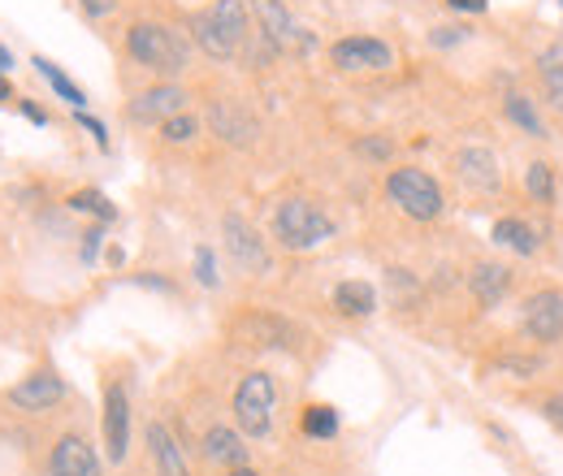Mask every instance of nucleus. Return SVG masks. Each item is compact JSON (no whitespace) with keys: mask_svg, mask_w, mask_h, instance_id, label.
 <instances>
[{"mask_svg":"<svg viewBox=\"0 0 563 476\" xmlns=\"http://www.w3.org/2000/svg\"><path fill=\"white\" fill-rule=\"evenodd\" d=\"M252 35V9L247 0H212L191 18V40L212 62H234Z\"/></svg>","mask_w":563,"mask_h":476,"instance_id":"1","label":"nucleus"},{"mask_svg":"<svg viewBox=\"0 0 563 476\" xmlns=\"http://www.w3.org/2000/svg\"><path fill=\"white\" fill-rule=\"evenodd\" d=\"M274 239L286 252H312L321 247L325 239H334V221L330 212L317 204V200H303V196H290L274 208Z\"/></svg>","mask_w":563,"mask_h":476,"instance_id":"2","label":"nucleus"},{"mask_svg":"<svg viewBox=\"0 0 563 476\" xmlns=\"http://www.w3.org/2000/svg\"><path fill=\"white\" fill-rule=\"evenodd\" d=\"M126 53L135 66L152 69L161 78H174L187 69V40L165 22H135L126 31Z\"/></svg>","mask_w":563,"mask_h":476,"instance_id":"3","label":"nucleus"},{"mask_svg":"<svg viewBox=\"0 0 563 476\" xmlns=\"http://www.w3.org/2000/svg\"><path fill=\"white\" fill-rule=\"evenodd\" d=\"M386 196H390V204L399 208L404 217H412V221H438L442 208H446L438 178L417 169V165L390 169V174H386Z\"/></svg>","mask_w":563,"mask_h":476,"instance_id":"4","label":"nucleus"},{"mask_svg":"<svg viewBox=\"0 0 563 476\" xmlns=\"http://www.w3.org/2000/svg\"><path fill=\"white\" fill-rule=\"evenodd\" d=\"M274 408H278V386H274V377H269L265 368L247 373V377L239 381V390H234V424H239V433H247V438H269V429H274Z\"/></svg>","mask_w":563,"mask_h":476,"instance_id":"5","label":"nucleus"},{"mask_svg":"<svg viewBox=\"0 0 563 476\" xmlns=\"http://www.w3.org/2000/svg\"><path fill=\"white\" fill-rule=\"evenodd\" d=\"M247 9H252V18H256L261 40H265L274 53H312V48H317L312 31H303V26L295 22V13L286 9V0H247Z\"/></svg>","mask_w":563,"mask_h":476,"instance_id":"6","label":"nucleus"},{"mask_svg":"<svg viewBox=\"0 0 563 476\" xmlns=\"http://www.w3.org/2000/svg\"><path fill=\"white\" fill-rule=\"evenodd\" d=\"M221 239H225V252H230V261H234V265H239L243 273L261 277V273L274 269L269 243L261 239V230H256L247 217H239V212H225V217H221Z\"/></svg>","mask_w":563,"mask_h":476,"instance_id":"7","label":"nucleus"},{"mask_svg":"<svg viewBox=\"0 0 563 476\" xmlns=\"http://www.w3.org/2000/svg\"><path fill=\"white\" fill-rule=\"evenodd\" d=\"M330 62L343 74H382L395 66V48L373 35H343L330 44Z\"/></svg>","mask_w":563,"mask_h":476,"instance_id":"8","label":"nucleus"},{"mask_svg":"<svg viewBox=\"0 0 563 476\" xmlns=\"http://www.w3.org/2000/svg\"><path fill=\"white\" fill-rule=\"evenodd\" d=\"M234 339L256 346V351H290L295 346V325L278 317V312H265V308H247L239 321H234Z\"/></svg>","mask_w":563,"mask_h":476,"instance_id":"9","label":"nucleus"},{"mask_svg":"<svg viewBox=\"0 0 563 476\" xmlns=\"http://www.w3.org/2000/svg\"><path fill=\"white\" fill-rule=\"evenodd\" d=\"M520 325L525 334L542 346H555L563 339V290L560 286H547V290H533L525 299V312H520Z\"/></svg>","mask_w":563,"mask_h":476,"instance_id":"10","label":"nucleus"},{"mask_svg":"<svg viewBox=\"0 0 563 476\" xmlns=\"http://www.w3.org/2000/svg\"><path fill=\"white\" fill-rule=\"evenodd\" d=\"M187 109V91L178 87V82H156V87H147L140 91L135 100H131V122H140V126H161L165 118H174V113H183Z\"/></svg>","mask_w":563,"mask_h":476,"instance_id":"11","label":"nucleus"},{"mask_svg":"<svg viewBox=\"0 0 563 476\" xmlns=\"http://www.w3.org/2000/svg\"><path fill=\"white\" fill-rule=\"evenodd\" d=\"M126 446H131V399L118 381H109L104 386V451L113 464H122Z\"/></svg>","mask_w":563,"mask_h":476,"instance_id":"12","label":"nucleus"},{"mask_svg":"<svg viewBox=\"0 0 563 476\" xmlns=\"http://www.w3.org/2000/svg\"><path fill=\"white\" fill-rule=\"evenodd\" d=\"M13 408L18 411H48L66 399V377H57L53 368H40L31 377H22L13 390H9Z\"/></svg>","mask_w":563,"mask_h":476,"instance_id":"13","label":"nucleus"},{"mask_svg":"<svg viewBox=\"0 0 563 476\" xmlns=\"http://www.w3.org/2000/svg\"><path fill=\"white\" fill-rule=\"evenodd\" d=\"M48 473L53 476H100V460H96V446L82 438V433H66L53 455H48Z\"/></svg>","mask_w":563,"mask_h":476,"instance_id":"14","label":"nucleus"},{"mask_svg":"<svg viewBox=\"0 0 563 476\" xmlns=\"http://www.w3.org/2000/svg\"><path fill=\"white\" fill-rule=\"evenodd\" d=\"M209 126H212V135L234 143V147H247V143L256 139V118H252L243 104H234V100H217V104H212Z\"/></svg>","mask_w":563,"mask_h":476,"instance_id":"15","label":"nucleus"},{"mask_svg":"<svg viewBox=\"0 0 563 476\" xmlns=\"http://www.w3.org/2000/svg\"><path fill=\"white\" fill-rule=\"evenodd\" d=\"M455 169H460V178L468 182V187H477L482 196H490L498 191V160H494L490 147H464L460 156H455Z\"/></svg>","mask_w":563,"mask_h":476,"instance_id":"16","label":"nucleus"},{"mask_svg":"<svg viewBox=\"0 0 563 476\" xmlns=\"http://www.w3.org/2000/svg\"><path fill=\"white\" fill-rule=\"evenodd\" d=\"M147 451H152L156 473L161 476H191L187 473V455H183L178 438L169 433V424H161V420H152V424H147Z\"/></svg>","mask_w":563,"mask_h":476,"instance_id":"17","label":"nucleus"},{"mask_svg":"<svg viewBox=\"0 0 563 476\" xmlns=\"http://www.w3.org/2000/svg\"><path fill=\"white\" fill-rule=\"evenodd\" d=\"M468 290L477 295V303L498 308L507 299V290H511V269L498 265V261H482V265H473V273H468Z\"/></svg>","mask_w":563,"mask_h":476,"instance_id":"18","label":"nucleus"},{"mask_svg":"<svg viewBox=\"0 0 563 476\" xmlns=\"http://www.w3.org/2000/svg\"><path fill=\"white\" fill-rule=\"evenodd\" d=\"M330 303H334V312L360 321V317H373V312H377V290H373V281H364V277H347V281L334 286Z\"/></svg>","mask_w":563,"mask_h":476,"instance_id":"19","label":"nucleus"},{"mask_svg":"<svg viewBox=\"0 0 563 476\" xmlns=\"http://www.w3.org/2000/svg\"><path fill=\"white\" fill-rule=\"evenodd\" d=\"M490 239L498 243V247L516 252V256H538V247H542L538 230H533L529 221H520V217H498L490 230Z\"/></svg>","mask_w":563,"mask_h":476,"instance_id":"20","label":"nucleus"},{"mask_svg":"<svg viewBox=\"0 0 563 476\" xmlns=\"http://www.w3.org/2000/svg\"><path fill=\"white\" fill-rule=\"evenodd\" d=\"M205 455H209L212 464H221V468H243L247 464L243 438L234 429H225V424H212L209 433H205Z\"/></svg>","mask_w":563,"mask_h":476,"instance_id":"21","label":"nucleus"},{"mask_svg":"<svg viewBox=\"0 0 563 476\" xmlns=\"http://www.w3.org/2000/svg\"><path fill=\"white\" fill-rule=\"evenodd\" d=\"M503 118H507L516 131H525L529 139H547V122H542L538 104H533L525 91H507V96H503Z\"/></svg>","mask_w":563,"mask_h":476,"instance_id":"22","label":"nucleus"},{"mask_svg":"<svg viewBox=\"0 0 563 476\" xmlns=\"http://www.w3.org/2000/svg\"><path fill=\"white\" fill-rule=\"evenodd\" d=\"M31 66H35V74L48 82V91L57 96V100H66L70 109H87V91L74 82L66 69L57 66V62H48V57H31Z\"/></svg>","mask_w":563,"mask_h":476,"instance_id":"23","label":"nucleus"},{"mask_svg":"<svg viewBox=\"0 0 563 476\" xmlns=\"http://www.w3.org/2000/svg\"><path fill=\"white\" fill-rule=\"evenodd\" d=\"M538 78L547 87V100L563 109V44H551L547 53H538Z\"/></svg>","mask_w":563,"mask_h":476,"instance_id":"24","label":"nucleus"},{"mask_svg":"<svg viewBox=\"0 0 563 476\" xmlns=\"http://www.w3.org/2000/svg\"><path fill=\"white\" fill-rule=\"evenodd\" d=\"M525 191H529V200L542 208L555 204V165L551 160H533L529 169H525Z\"/></svg>","mask_w":563,"mask_h":476,"instance_id":"25","label":"nucleus"},{"mask_svg":"<svg viewBox=\"0 0 563 476\" xmlns=\"http://www.w3.org/2000/svg\"><path fill=\"white\" fill-rule=\"evenodd\" d=\"M299 429L308 438H334L339 433V411L330 408V403H312V408H303V416H299Z\"/></svg>","mask_w":563,"mask_h":476,"instance_id":"26","label":"nucleus"},{"mask_svg":"<svg viewBox=\"0 0 563 476\" xmlns=\"http://www.w3.org/2000/svg\"><path fill=\"white\" fill-rule=\"evenodd\" d=\"M70 208L74 212H87V217H96L100 225H109V221H118V204L104 196V191H74L70 196Z\"/></svg>","mask_w":563,"mask_h":476,"instance_id":"27","label":"nucleus"},{"mask_svg":"<svg viewBox=\"0 0 563 476\" xmlns=\"http://www.w3.org/2000/svg\"><path fill=\"white\" fill-rule=\"evenodd\" d=\"M156 131H161V139H165V143H191V139L200 135V118L183 109V113H174V118H165V122H161Z\"/></svg>","mask_w":563,"mask_h":476,"instance_id":"28","label":"nucleus"},{"mask_svg":"<svg viewBox=\"0 0 563 476\" xmlns=\"http://www.w3.org/2000/svg\"><path fill=\"white\" fill-rule=\"evenodd\" d=\"M355 152H360L364 160H377V165H386V160H395V139L360 135V139H355Z\"/></svg>","mask_w":563,"mask_h":476,"instance_id":"29","label":"nucleus"},{"mask_svg":"<svg viewBox=\"0 0 563 476\" xmlns=\"http://www.w3.org/2000/svg\"><path fill=\"white\" fill-rule=\"evenodd\" d=\"M196 281H200L205 290H217V286H221V273H217L212 247H196Z\"/></svg>","mask_w":563,"mask_h":476,"instance_id":"30","label":"nucleus"},{"mask_svg":"<svg viewBox=\"0 0 563 476\" xmlns=\"http://www.w3.org/2000/svg\"><path fill=\"white\" fill-rule=\"evenodd\" d=\"M74 122H78V126H82L87 135L96 139V147H100V152H109V126H104L100 118H91L87 109H74Z\"/></svg>","mask_w":563,"mask_h":476,"instance_id":"31","label":"nucleus"},{"mask_svg":"<svg viewBox=\"0 0 563 476\" xmlns=\"http://www.w3.org/2000/svg\"><path fill=\"white\" fill-rule=\"evenodd\" d=\"M100 247H104V225L96 221L91 230H82V247H78V256H82V265H96V256H100Z\"/></svg>","mask_w":563,"mask_h":476,"instance_id":"32","label":"nucleus"},{"mask_svg":"<svg viewBox=\"0 0 563 476\" xmlns=\"http://www.w3.org/2000/svg\"><path fill=\"white\" fill-rule=\"evenodd\" d=\"M464 40H468V26H433L429 31L433 48H451V44H464Z\"/></svg>","mask_w":563,"mask_h":476,"instance_id":"33","label":"nucleus"},{"mask_svg":"<svg viewBox=\"0 0 563 476\" xmlns=\"http://www.w3.org/2000/svg\"><path fill=\"white\" fill-rule=\"evenodd\" d=\"M78 9H82L87 18H109V13L118 9V0H78Z\"/></svg>","mask_w":563,"mask_h":476,"instance_id":"34","label":"nucleus"},{"mask_svg":"<svg viewBox=\"0 0 563 476\" xmlns=\"http://www.w3.org/2000/svg\"><path fill=\"white\" fill-rule=\"evenodd\" d=\"M18 109H22V118H26V122H35V126H48V113H44L35 100H22Z\"/></svg>","mask_w":563,"mask_h":476,"instance_id":"35","label":"nucleus"},{"mask_svg":"<svg viewBox=\"0 0 563 476\" xmlns=\"http://www.w3.org/2000/svg\"><path fill=\"white\" fill-rule=\"evenodd\" d=\"M451 9H460V13H486L490 9V0H446Z\"/></svg>","mask_w":563,"mask_h":476,"instance_id":"36","label":"nucleus"},{"mask_svg":"<svg viewBox=\"0 0 563 476\" xmlns=\"http://www.w3.org/2000/svg\"><path fill=\"white\" fill-rule=\"evenodd\" d=\"M542 411H547V420H555V424L563 429V399H547Z\"/></svg>","mask_w":563,"mask_h":476,"instance_id":"37","label":"nucleus"},{"mask_svg":"<svg viewBox=\"0 0 563 476\" xmlns=\"http://www.w3.org/2000/svg\"><path fill=\"white\" fill-rule=\"evenodd\" d=\"M13 100V82H9V74H0V104H9Z\"/></svg>","mask_w":563,"mask_h":476,"instance_id":"38","label":"nucleus"},{"mask_svg":"<svg viewBox=\"0 0 563 476\" xmlns=\"http://www.w3.org/2000/svg\"><path fill=\"white\" fill-rule=\"evenodd\" d=\"M13 66H18V62H13V53H9L4 44H0V74H9Z\"/></svg>","mask_w":563,"mask_h":476,"instance_id":"39","label":"nucleus"},{"mask_svg":"<svg viewBox=\"0 0 563 476\" xmlns=\"http://www.w3.org/2000/svg\"><path fill=\"white\" fill-rule=\"evenodd\" d=\"M230 476H261V473H252V468L243 464V468H230Z\"/></svg>","mask_w":563,"mask_h":476,"instance_id":"40","label":"nucleus"},{"mask_svg":"<svg viewBox=\"0 0 563 476\" xmlns=\"http://www.w3.org/2000/svg\"><path fill=\"white\" fill-rule=\"evenodd\" d=\"M560 13H563V0H560Z\"/></svg>","mask_w":563,"mask_h":476,"instance_id":"41","label":"nucleus"}]
</instances>
